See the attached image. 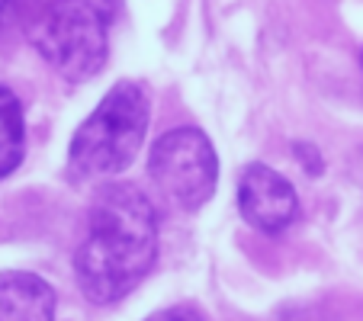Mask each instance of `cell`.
Instances as JSON below:
<instances>
[{
    "mask_svg": "<svg viewBox=\"0 0 363 321\" xmlns=\"http://www.w3.org/2000/svg\"><path fill=\"white\" fill-rule=\"evenodd\" d=\"M158 260V212L138 186L106 184L90 205V222L74 254L81 293L96 305L119 302Z\"/></svg>",
    "mask_w": 363,
    "mask_h": 321,
    "instance_id": "1",
    "label": "cell"
},
{
    "mask_svg": "<svg viewBox=\"0 0 363 321\" xmlns=\"http://www.w3.org/2000/svg\"><path fill=\"white\" fill-rule=\"evenodd\" d=\"M20 7L29 42L65 81L100 74L123 0H23Z\"/></svg>",
    "mask_w": 363,
    "mask_h": 321,
    "instance_id": "2",
    "label": "cell"
},
{
    "mask_svg": "<svg viewBox=\"0 0 363 321\" xmlns=\"http://www.w3.org/2000/svg\"><path fill=\"white\" fill-rule=\"evenodd\" d=\"M148 116L151 103L142 84L116 81L71 138V177L96 180L123 174L142 148L145 132H148Z\"/></svg>",
    "mask_w": 363,
    "mask_h": 321,
    "instance_id": "3",
    "label": "cell"
},
{
    "mask_svg": "<svg viewBox=\"0 0 363 321\" xmlns=\"http://www.w3.org/2000/svg\"><path fill=\"white\" fill-rule=\"evenodd\" d=\"M148 174L161 196L184 212L203 209L219 184V157L213 142L196 125H177L155 142Z\"/></svg>",
    "mask_w": 363,
    "mask_h": 321,
    "instance_id": "4",
    "label": "cell"
},
{
    "mask_svg": "<svg viewBox=\"0 0 363 321\" xmlns=\"http://www.w3.org/2000/svg\"><path fill=\"white\" fill-rule=\"evenodd\" d=\"M238 209L251 228L264 235H280L293 225L299 199L289 180L267 164H247L238 180Z\"/></svg>",
    "mask_w": 363,
    "mask_h": 321,
    "instance_id": "5",
    "label": "cell"
},
{
    "mask_svg": "<svg viewBox=\"0 0 363 321\" xmlns=\"http://www.w3.org/2000/svg\"><path fill=\"white\" fill-rule=\"evenodd\" d=\"M0 321H55V289L35 274H0Z\"/></svg>",
    "mask_w": 363,
    "mask_h": 321,
    "instance_id": "6",
    "label": "cell"
},
{
    "mask_svg": "<svg viewBox=\"0 0 363 321\" xmlns=\"http://www.w3.org/2000/svg\"><path fill=\"white\" fill-rule=\"evenodd\" d=\"M26 154V123L23 103L10 87L0 84V180L10 177Z\"/></svg>",
    "mask_w": 363,
    "mask_h": 321,
    "instance_id": "7",
    "label": "cell"
},
{
    "mask_svg": "<svg viewBox=\"0 0 363 321\" xmlns=\"http://www.w3.org/2000/svg\"><path fill=\"white\" fill-rule=\"evenodd\" d=\"M145 321H203V315L190 305H171V308H161V312L148 315Z\"/></svg>",
    "mask_w": 363,
    "mask_h": 321,
    "instance_id": "8",
    "label": "cell"
},
{
    "mask_svg": "<svg viewBox=\"0 0 363 321\" xmlns=\"http://www.w3.org/2000/svg\"><path fill=\"white\" fill-rule=\"evenodd\" d=\"M16 13H20V0H0V29L10 26Z\"/></svg>",
    "mask_w": 363,
    "mask_h": 321,
    "instance_id": "9",
    "label": "cell"
},
{
    "mask_svg": "<svg viewBox=\"0 0 363 321\" xmlns=\"http://www.w3.org/2000/svg\"><path fill=\"white\" fill-rule=\"evenodd\" d=\"M360 62H363V52H360Z\"/></svg>",
    "mask_w": 363,
    "mask_h": 321,
    "instance_id": "10",
    "label": "cell"
}]
</instances>
